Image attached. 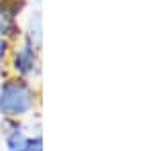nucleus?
Wrapping results in <instances>:
<instances>
[{"label": "nucleus", "instance_id": "obj_1", "mask_svg": "<svg viewBox=\"0 0 153 151\" xmlns=\"http://www.w3.org/2000/svg\"><path fill=\"white\" fill-rule=\"evenodd\" d=\"M35 104V94L25 80H8L0 88V112L8 116H21Z\"/></svg>", "mask_w": 153, "mask_h": 151}, {"label": "nucleus", "instance_id": "obj_5", "mask_svg": "<svg viewBox=\"0 0 153 151\" xmlns=\"http://www.w3.org/2000/svg\"><path fill=\"white\" fill-rule=\"evenodd\" d=\"M4 53H6V41L2 39V35H0V57H2Z\"/></svg>", "mask_w": 153, "mask_h": 151}, {"label": "nucleus", "instance_id": "obj_3", "mask_svg": "<svg viewBox=\"0 0 153 151\" xmlns=\"http://www.w3.org/2000/svg\"><path fill=\"white\" fill-rule=\"evenodd\" d=\"M6 145H8V151H23L25 145H27V137L19 129H14L12 133H8L6 137Z\"/></svg>", "mask_w": 153, "mask_h": 151}, {"label": "nucleus", "instance_id": "obj_2", "mask_svg": "<svg viewBox=\"0 0 153 151\" xmlns=\"http://www.w3.org/2000/svg\"><path fill=\"white\" fill-rule=\"evenodd\" d=\"M12 68L19 71L21 76H29V74L35 71V68H37V53H35V47L31 45V43H25V45L14 53Z\"/></svg>", "mask_w": 153, "mask_h": 151}, {"label": "nucleus", "instance_id": "obj_4", "mask_svg": "<svg viewBox=\"0 0 153 151\" xmlns=\"http://www.w3.org/2000/svg\"><path fill=\"white\" fill-rule=\"evenodd\" d=\"M23 151H41V137H37V139H27V145H25Z\"/></svg>", "mask_w": 153, "mask_h": 151}]
</instances>
